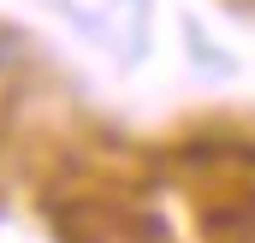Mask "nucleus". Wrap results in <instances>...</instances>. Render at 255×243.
I'll use <instances>...</instances> for the list:
<instances>
[{"instance_id": "obj_1", "label": "nucleus", "mask_w": 255, "mask_h": 243, "mask_svg": "<svg viewBox=\"0 0 255 243\" xmlns=\"http://www.w3.org/2000/svg\"><path fill=\"white\" fill-rule=\"evenodd\" d=\"M208 243H255V190H232L226 202H214L202 214Z\"/></svg>"}, {"instance_id": "obj_2", "label": "nucleus", "mask_w": 255, "mask_h": 243, "mask_svg": "<svg viewBox=\"0 0 255 243\" xmlns=\"http://www.w3.org/2000/svg\"><path fill=\"white\" fill-rule=\"evenodd\" d=\"M24 65H30V36H24L18 24H6V18H0V83H12Z\"/></svg>"}]
</instances>
